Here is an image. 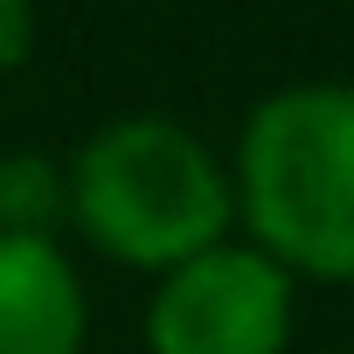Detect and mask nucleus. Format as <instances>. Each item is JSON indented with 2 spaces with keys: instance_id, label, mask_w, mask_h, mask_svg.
<instances>
[{
  "instance_id": "nucleus-1",
  "label": "nucleus",
  "mask_w": 354,
  "mask_h": 354,
  "mask_svg": "<svg viewBox=\"0 0 354 354\" xmlns=\"http://www.w3.org/2000/svg\"><path fill=\"white\" fill-rule=\"evenodd\" d=\"M70 223L84 243L125 271H181L188 257L230 243L236 188L230 167L160 111H125L97 125L70 160Z\"/></svg>"
},
{
  "instance_id": "nucleus-2",
  "label": "nucleus",
  "mask_w": 354,
  "mask_h": 354,
  "mask_svg": "<svg viewBox=\"0 0 354 354\" xmlns=\"http://www.w3.org/2000/svg\"><path fill=\"white\" fill-rule=\"evenodd\" d=\"M236 216L250 243L319 285H354V84H285L236 139Z\"/></svg>"
},
{
  "instance_id": "nucleus-3",
  "label": "nucleus",
  "mask_w": 354,
  "mask_h": 354,
  "mask_svg": "<svg viewBox=\"0 0 354 354\" xmlns=\"http://www.w3.org/2000/svg\"><path fill=\"white\" fill-rule=\"evenodd\" d=\"M299 278L257 243H216L167 271L146 299V354H285Z\"/></svg>"
},
{
  "instance_id": "nucleus-4",
  "label": "nucleus",
  "mask_w": 354,
  "mask_h": 354,
  "mask_svg": "<svg viewBox=\"0 0 354 354\" xmlns=\"http://www.w3.org/2000/svg\"><path fill=\"white\" fill-rule=\"evenodd\" d=\"M91 292L56 236L0 230V354H84Z\"/></svg>"
},
{
  "instance_id": "nucleus-5",
  "label": "nucleus",
  "mask_w": 354,
  "mask_h": 354,
  "mask_svg": "<svg viewBox=\"0 0 354 354\" xmlns=\"http://www.w3.org/2000/svg\"><path fill=\"white\" fill-rule=\"evenodd\" d=\"M56 216H70V167L49 153H8L0 160V230L49 236Z\"/></svg>"
},
{
  "instance_id": "nucleus-6",
  "label": "nucleus",
  "mask_w": 354,
  "mask_h": 354,
  "mask_svg": "<svg viewBox=\"0 0 354 354\" xmlns=\"http://www.w3.org/2000/svg\"><path fill=\"white\" fill-rule=\"evenodd\" d=\"M35 35H42L35 8H21V0H0V70H21V63L35 56Z\"/></svg>"
}]
</instances>
